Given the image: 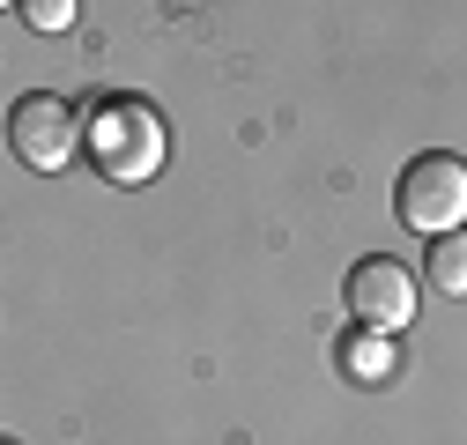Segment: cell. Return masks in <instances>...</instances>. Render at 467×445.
<instances>
[{
    "label": "cell",
    "mask_w": 467,
    "mask_h": 445,
    "mask_svg": "<svg viewBox=\"0 0 467 445\" xmlns=\"http://www.w3.org/2000/svg\"><path fill=\"white\" fill-rule=\"evenodd\" d=\"M82 141H89V156H97V171H104V179H119V186L156 179V171H163V149H171L163 111H156L149 97H127V89L89 104Z\"/></svg>",
    "instance_id": "6da1fadb"
},
{
    "label": "cell",
    "mask_w": 467,
    "mask_h": 445,
    "mask_svg": "<svg viewBox=\"0 0 467 445\" xmlns=\"http://www.w3.org/2000/svg\"><path fill=\"white\" fill-rule=\"evenodd\" d=\"M393 208H400L408 231H423V238H452L460 222H467V163L445 156V149L416 156V163L400 171V186H393Z\"/></svg>",
    "instance_id": "7a4b0ae2"
},
{
    "label": "cell",
    "mask_w": 467,
    "mask_h": 445,
    "mask_svg": "<svg viewBox=\"0 0 467 445\" xmlns=\"http://www.w3.org/2000/svg\"><path fill=\"white\" fill-rule=\"evenodd\" d=\"M8 141H16V156L30 163V171H60V163L82 149V119H75L67 97L30 89V97L8 111Z\"/></svg>",
    "instance_id": "3957f363"
},
{
    "label": "cell",
    "mask_w": 467,
    "mask_h": 445,
    "mask_svg": "<svg viewBox=\"0 0 467 445\" xmlns=\"http://www.w3.org/2000/svg\"><path fill=\"white\" fill-rule=\"evenodd\" d=\"M341 305L357 312L364 334H400L408 319H416V274H408L400 260H357L348 267V283H341Z\"/></svg>",
    "instance_id": "277c9868"
},
{
    "label": "cell",
    "mask_w": 467,
    "mask_h": 445,
    "mask_svg": "<svg viewBox=\"0 0 467 445\" xmlns=\"http://www.w3.org/2000/svg\"><path fill=\"white\" fill-rule=\"evenodd\" d=\"M341 371L348 378H357V386H386L393 378V342H386V334H348V342H341Z\"/></svg>",
    "instance_id": "5b68a950"
},
{
    "label": "cell",
    "mask_w": 467,
    "mask_h": 445,
    "mask_svg": "<svg viewBox=\"0 0 467 445\" xmlns=\"http://www.w3.org/2000/svg\"><path fill=\"white\" fill-rule=\"evenodd\" d=\"M431 290L438 297H467V231L431 245Z\"/></svg>",
    "instance_id": "8992f818"
},
{
    "label": "cell",
    "mask_w": 467,
    "mask_h": 445,
    "mask_svg": "<svg viewBox=\"0 0 467 445\" xmlns=\"http://www.w3.org/2000/svg\"><path fill=\"white\" fill-rule=\"evenodd\" d=\"M37 30H67L75 23V0H30V8H23Z\"/></svg>",
    "instance_id": "52a82bcc"
}]
</instances>
